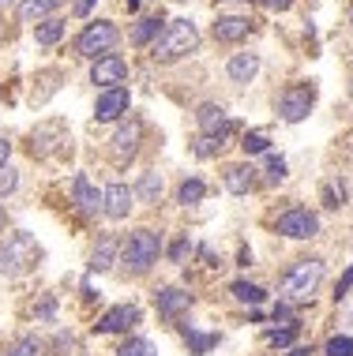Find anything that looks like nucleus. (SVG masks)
<instances>
[{
	"instance_id": "obj_10",
	"label": "nucleus",
	"mask_w": 353,
	"mask_h": 356,
	"mask_svg": "<svg viewBox=\"0 0 353 356\" xmlns=\"http://www.w3.org/2000/svg\"><path fill=\"white\" fill-rule=\"evenodd\" d=\"M128 60H124L120 53H109V56H102V60H94L91 64V83L98 86V90H113V86H128Z\"/></svg>"
},
{
	"instance_id": "obj_5",
	"label": "nucleus",
	"mask_w": 353,
	"mask_h": 356,
	"mask_svg": "<svg viewBox=\"0 0 353 356\" xmlns=\"http://www.w3.org/2000/svg\"><path fill=\"white\" fill-rule=\"evenodd\" d=\"M117 45H120L117 23H109V19H94V23H87L79 34H75L72 49H75V56H83V60H102V56L117 53Z\"/></svg>"
},
{
	"instance_id": "obj_24",
	"label": "nucleus",
	"mask_w": 353,
	"mask_h": 356,
	"mask_svg": "<svg viewBox=\"0 0 353 356\" xmlns=\"http://www.w3.org/2000/svg\"><path fill=\"white\" fill-rule=\"evenodd\" d=\"M64 31H68V19L49 15V19H42V23L34 26V42L42 45V49H49V45H56L64 38Z\"/></svg>"
},
{
	"instance_id": "obj_16",
	"label": "nucleus",
	"mask_w": 353,
	"mask_h": 356,
	"mask_svg": "<svg viewBox=\"0 0 353 356\" xmlns=\"http://www.w3.org/2000/svg\"><path fill=\"white\" fill-rule=\"evenodd\" d=\"M136 210V195H132V188L124 184V180H113V184L102 191V214L109 221H124Z\"/></svg>"
},
{
	"instance_id": "obj_30",
	"label": "nucleus",
	"mask_w": 353,
	"mask_h": 356,
	"mask_svg": "<svg viewBox=\"0 0 353 356\" xmlns=\"http://www.w3.org/2000/svg\"><path fill=\"white\" fill-rule=\"evenodd\" d=\"M297 334H301V323H290V326H274V330L267 334V345H271V349H290V345L297 341Z\"/></svg>"
},
{
	"instance_id": "obj_7",
	"label": "nucleus",
	"mask_w": 353,
	"mask_h": 356,
	"mask_svg": "<svg viewBox=\"0 0 353 356\" xmlns=\"http://www.w3.org/2000/svg\"><path fill=\"white\" fill-rule=\"evenodd\" d=\"M312 109H316V83H290L279 98H274V113H279V120H285V124L308 120Z\"/></svg>"
},
{
	"instance_id": "obj_11",
	"label": "nucleus",
	"mask_w": 353,
	"mask_h": 356,
	"mask_svg": "<svg viewBox=\"0 0 353 356\" xmlns=\"http://www.w3.org/2000/svg\"><path fill=\"white\" fill-rule=\"evenodd\" d=\"M196 128H199V136H222V139H230L233 131H237V124L230 120L226 105L203 102V105H196Z\"/></svg>"
},
{
	"instance_id": "obj_23",
	"label": "nucleus",
	"mask_w": 353,
	"mask_h": 356,
	"mask_svg": "<svg viewBox=\"0 0 353 356\" xmlns=\"http://www.w3.org/2000/svg\"><path fill=\"white\" fill-rule=\"evenodd\" d=\"M207 199V184H203V177H185L177 184V191H173V203L177 207H199Z\"/></svg>"
},
{
	"instance_id": "obj_37",
	"label": "nucleus",
	"mask_w": 353,
	"mask_h": 356,
	"mask_svg": "<svg viewBox=\"0 0 353 356\" xmlns=\"http://www.w3.org/2000/svg\"><path fill=\"white\" fill-rule=\"evenodd\" d=\"M188 252H192V240H188V233H180L173 244H169V263H185Z\"/></svg>"
},
{
	"instance_id": "obj_50",
	"label": "nucleus",
	"mask_w": 353,
	"mask_h": 356,
	"mask_svg": "<svg viewBox=\"0 0 353 356\" xmlns=\"http://www.w3.org/2000/svg\"><path fill=\"white\" fill-rule=\"evenodd\" d=\"M350 94H353V86H350Z\"/></svg>"
},
{
	"instance_id": "obj_15",
	"label": "nucleus",
	"mask_w": 353,
	"mask_h": 356,
	"mask_svg": "<svg viewBox=\"0 0 353 356\" xmlns=\"http://www.w3.org/2000/svg\"><path fill=\"white\" fill-rule=\"evenodd\" d=\"M196 304V296L188 293V289H180V285H162L155 289V307H158V315L162 319H180V315L188 312V307Z\"/></svg>"
},
{
	"instance_id": "obj_22",
	"label": "nucleus",
	"mask_w": 353,
	"mask_h": 356,
	"mask_svg": "<svg viewBox=\"0 0 353 356\" xmlns=\"http://www.w3.org/2000/svg\"><path fill=\"white\" fill-rule=\"evenodd\" d=\"M158 31H162V15L158 12L139 15L136 23H132V31H128V45L132 49H150V42L158 38Z\"/></svg>"
},
{
	"instance_id": "obj_40",
	"label": "nucleus",
	"mask_w": 353,
	"mask_h": 356,
	"mask_svg": "<svg viewBox=\"0 0 353 356\" xmlns=\"http://www.w3.org/2000/svg\"><path fill=\"white\" fill-rule=\"evenodd\" d=\"M350 289H353V263L346 266V274L338 277V285H335V300H346V296H350Z\"/></svg>"
},
{
	"instance_id": "obj_18",
	"label": "nucleus",
	"mask_w": 353,
	"mask_h": 356,
	"mask_svg": "<svg viewBox=\"0 0 353 356\" xmlns=\"http://www.w3.org/2000/svg\"><path fill=\"white\" fill-rule=\"evenodd\" d=\"M117 255H120V240L113 236V233H102L98 240H94L91 255H87V270H91V274H106V270H113Z\"/></svg>"
},
{
	"instance_id": "obj_47",
	"label": "nucleus",
	"mask_w": 353,
	"mask_h": 356,
	"mask_svg": "<svg viewBox=\"0 0 353 356\" xmlns=\"http://www.w3.org/2000/svg\"><path fill=\"white\" fill-rule=\"evenodd\" d=\"M124 4H128V12H136V8H139V0H124Z\"/></svg>"
},
{
	"instance_id": "obj_28",
	"label": "nucleus",
	"mask_w": 353,
	"mask_h": 356,
	"mask_svg": "<svg viewBox=\"0 0 353 356\" xmlns=\"http://www.w3.org/2000/svg\"><path fill=\"white\" fill-rule=\"evenodd\" d=\"M230 296H233L237 304L256 307V304H263V300H267V289H263V285H256V282H244V277H241V282H233V285H230Z\"/></svg>"
},
{
	"instance_id": "obj_14",
	"label": "nucleus",
	"mask_w": 353,
	"mask_h": 356,
	"mask_svg": "<svg viewBox=\"0 0 353 356\" xmlns=\"http://www.w3.org/2000/svg\"><path fill=\"white\" fill-rule=\"evenodd\" d=\"M252 31H256L252 15H218L211 23V38L218 45H237V42H244Z\"/></svg>"
},
{
	"instance_id": "obj_45",
	"label": "nucleus",
	"mask_w": 353,
	"mask_h": 356,
	"mask_svg": "<svg viewBox=\"0 0 353 356\" xmlns=\"http://www.w3.org/2000/svg\"><path fill=\"white\" fill-rule=\"evenodd\" d=\"M290 356H312V349H308V345H293Z\"/></svg>"
},
{
	"instance_id": "obj_36",
	"label": "nucleus",
	"mask_w": 353,
	"mask_h": 356,
	"mask_svg": "<svg viewBox=\"0 0 353 356\" xmlns=\"http://www.w3.org/2000/svg\"><path fill=\"white\" fill-rule=\"evenodd\" d=\"M271 323H274V326H290V323H301V319L293 315V304L279 300V304L271 307Z\"/></svg>"
},
{
	"instance_id": "obj_9",
	"label": "nucleus",
	"mask_w": 353,
	"mask_h": 356,
	"mask_svg": "<svg viewBox=\"0 0 353 356\" xmlns=\"http://www.w3.org/2000/svg\"><path fill=\"white\" fill-rule=\"evenodd\" d=\"M132 113V90L128 86H113V90H98L94 102V120L98 124H117Z\"/></svg>"
},
{
	"instance_id": "obj_8",
	"label": "nucleus",
	"mask_w": 353,
	"mask_h": 356,
	"mask_svg": "<svg viewBox=\"0 0 353 356\" xmlns=\"http://www.w3.org/2000/svg\"><path fill=\"white\" fill-rule=\"evenodd\" d=\"M274 233L285 240H312V236H320V214L308 207H285L274 218Z\"/></svg>"
},
{
	"instance_id": "obj_17",
	"label": "nucleus",
	"mask_w": 353,
	"mask_h": 356,
	"mask_svg": "<svg viewBox=\"0 0 353 356\" xmlns=\"http://www.w3.org/2000/svg\"><path fill=\"white\" fill-rule=\"evenodd\" d=\"M72 207L79 210L83 218H98L102 214V191L91 184L87 172H75L72 177Z\"/></svg>"
},
{
	"instance_id": "obj_6",
	"label": "nucleus",
	"mask_w": 353,
	"mask_h": 356,
	"mask_svg": "<svg viewBox=\"0 0 353 356\" xmlns=\"http://www.w3.org/2000/svg\"><path fill=\"white\" fill-rule=\"evenodd\" d=\"M143 139H147V124H143V117L128 113L124 120H117V131H113V139H109V158H113V165H117V169L132 165V161L139 158Z\"/></svg>"
},
{
	"instance_id": "obj_49",
	"label": "nucleus",
	"mask_w": 353,
	"mask_h": 356,
	"mask_svg": "<svg viewBox=\"0 0 353 356\" xmlns=\"http://www.w3.org/2000/svg\"><path fill=\"white\" fill-rule=\"evenodd\" d=\"M0 4H8V0H0Z\"/></svg>"
},
{
	"instance_id": "obj_12",
	"label": "nucleus",
	"mask_w": 353,
	"mask_h": 356,
	"mask_svg": "<svg viewBox=\"0 0 353 356\" xmlns=\"http://www.w3.org/2000/svg\"><path fill=\"white\" fill-rule=\"evenodd\" d=\"M222 188L230 195H252L260 188V169L252 161H230V165H222Z\"/></svg>"
},
{
	"instance_id": "obj_4",
	"label": "nucleus",
	"mask_w": 353,
	"mask_h": 356,
	"mask_svg": "<svg viewBox=\"0 0 353 356\" xmlns=\"http://www.w3.org/2000/svg\"><path fill=\"white\" fill-rule=\"evenodd\" d=\"M38 263H42V248H38V240L26 229H15V233L0 240V274L4 277L31 274Z\"/></svg>"
},
{
	"instance_id": "obj_34",
	"label": "nucleus",
	"mask_w": 353,
	"mask_h": 356,
	"mask_svg": "<svg viewBox=\"0 0 353 356\" xmlns=\"http://www.w3.org/2000/svg\"><path fill=\"white\" fill-rule=\"evenodd\" d=\"M4 356H42V341H38L34 334H23V338H15L8 345Z\"/></svg>"
},
{
	"instance_id": "obj_20",
	"label": "nucleus",
	"mask_w": 353,
	"mask_h": 356,
	"mask_svg": "<svg viewBox=\"0 0 353 356\" xmlns=\"http://www.w3.org/2000/svg\"><path fill=\"white\" fill-rule=\"evenodd\" d=\"M256 75H260V53H233L226 60V79L233 86H248Z\"/></svg>"
},
{
	"instance_id": "obj_35",
	"label": "nucleus",
	"mask_w": 353,
	"mask_h": 356,
	"mask_svg": "<svg viewBox=\"0 0 353 356\" xmlns=\"http://www.w3.org/2000/svg\"><path fill=\"white\" fill-rule=\"evenodd\" d=\"M323 356H353V338L350 334H335V338L323 345Z\"/></svg>"
},
{
	"instance_id": "obj_19",
	"label": "nucleus",
	"mask_w": 353,
	"mask_h": 356,
	"mask_svg": "<svg viewBox=\"0 0 353 356\" xmlns=\"http://www.w3.org/2000/svg\"><path fill=\"white\" fill-rule=\"evenodd\" d=\"M61 143H68V136H64V124L61 120H45V124H38L34 136H31V154H34V158H49Z\"/></svg>"
},
{
	"instance_id": "obj_29",
	"label": "nucleus",
	"mask_w": 353,
	"mask_h": 356,
	"mask_svg": "<svg viewBox=\"0 0 353 356\" xmlns=\"http://www.w3.org/2000/svg\"><path fill=\"white\" fill-rule=\"evenodd\" d=\"M267 150H271V136H267V131H244V136H241L244 161H252L256 154H267Z\"/></svg>"
},
{
	"instance_id": "obj_13",
	"label": "nucleus",
	"mask_w": 353,
	"mask_h": 356,
	"mask_svg": "<svg viewBox=\"0 0 353 356\" xmlns=\"http://www.w3.org/2000/svg\"><path fill=\"white\" fill-rule=\"evenodd\" d=\"M139 319H143L139 304H117V307H109L106 315H98L94 334H128L139 326Z\"/></svg>"
},
{
	"instance_id": "obj_1",
	"label": "nucleus",
	"mask_w": 353,
	"mask_h": 356,
	"mask_svg": "<svg viewBox=\"0 0 353 356\" xmlns=\"http://www.w3.org/2000/svg\"><path fill=\"white\" fill-rule=\"evenodd\" d=\"M162 252H166V236H162L155 225H139V229H132V233L120 240L117 263L124 266V274L143 277V274L155 270V263L162 259Z\"/></svg>"
},
{
	"instance_id": "obj_27",
	"label": "nucleus",
	"mask_w": 353,
	"mask_h": 356,
	"mask_svg": "<svg viewBox=\"0 0 353 356\" xmlns=\"http://www.w3.org/2000/svg\"><path fill=\"white\" fill-rule=\"evenodd\" d=\"M180 334H185V341H188V353L192 356H207L218 345V334L211 330H196V326H180Z\"/></svg>"
},
{
	"instance_id": "obj_32",
	"label": "nucleus",
	"mask_w": 353,
	"mask_h": 356,
	"mask_svg": "<svg viewBox=\"0 0 353 356\" xmlns=\"http://www.w3.org/2000/svg\"><path fill=\"white\" fill-rule=\"evenodd\" d=\"M117 356H158V353H155V341H150V338H139V334H132V338L117 349Z\"/></svg>"
},
{
	"instance_id": "obj_25",
	"label": "nucleus",
	"mask_w": 353,
	"mask_h": 356,
	"mask_svg": "<svg viewBox=\"0 0 353 356\" xmlns=\"http://www.w3.org/2000/svg\"><path fill=\"white\" fill-rule=\"evenodd\" d=\"M61 4L64 0H19V19H23V23H42V19H49Z\"/></svg>"
},
{
	"instance_id": "obj_21",
	"label": "nucleus",
	"mask_w": 353,
	"mask_h": 356,
	"mask_svg": "<svg viewBox=\"0 0 353 356\" xmlns=\"http://www.w3.org/2000/svg\"><path fill=\"white\" fill-rule=\"evenodd\" d=\"M162 191H166V180H162L158 169L139 172V180L132 184V195H136V203H143V207H158L162 203Z\"/></svg>"
},
{
	"instance_id": "obj_41",
	"label": "nucleus",
	"mask_w": 353,
	"mask_h": 356,
	"mask_svg": "<svg viewBox=\"0 0 353 356\" xmlns=\"http://www.w3.org/2000/svg\"><path fill=\"white\" fill-rule=\"evenodd\" d=\"M98 0H72V19H87Z\"/></svg>"
},
{
	"instance_id": "obj_31",
	"label": "nucleus",
	"mask_w": 353,
	"mask_h": 356,
	"mask_svg": "<svg viewBox=\"0 0 353 356\" xmlns=\"http://www.w3.org/2000/svg\"><path fill=\"white\" fill-rule=\"evenodd\" d=\"M222 147H226L222 136H199V139H192V154H196V158H218Z\"/></svg>"
},
{
	"instance_id": "obj_43",
	"label": "nucleus",
	"mask_w": 353,
	"mask_h": 356,
	"mask_svg": "<svg viewBox=\"0 0 353 356\" xmlns=\"http://www.w3.org/2000/svg\"><path fill=\"white\" fill-rule=\"evenodd\" d=\"M8 158H12V143L0 136V169H8Z\"/></svg>"
},
{
	"instance_id": "obj_26",
	"label": "nucleus",
	"mask_w": 353,
	"mask_h": 356,
	"mask_svg": "<svg viewBox=\"0 0 353 356\" xmlns=\"http://www.w3.org/2000/svg\"><path fill=\"white\" fill-rule=\"evenodd\" d=\"M346 195H350V184H346L342 177H331V180H323L320 203L327 207V210H342V207H346Z\"/></svg>"
},
{
	"instance_id": "obj_44",
	"label": "nucleus",
	"mask_w": 353,
	"mask_h": 356,
	"mask_svg": "<svg viewBox=\"0 0 353 356\" xmlns=\"http://www.w3.org/2000/svg\"><path fill=\"white\" fill-rule=\"evenodd\" d=\"M237 266H252V252H248V248L237 252Z\"/></svg>"
},
{
	"instance_id": "obj_38",
	"label": "nucleus",
	"mask_w": 353,
	"mask_h": 356,
	"mask_svg": "<svg viewBox=\"0 0 353 356\" xmlns=\"http://www.w3.org/2000/svg\"><path fill=\"white\" fill-rule=\"evenodd\" d=\"M34 315H38V323H53L56 319V300H53V296H45V300L34 307Z\"/></svg>"
},
{
	"instance_id": "obj_33",
	"label": "nucleus",
	"mask_w": 353,
	"mask_h": 356,
	"mask_svg": "<svg viewBox=\"0 0 353 356\" xmlns=\"http://www.w3.org/2000/svg\"><path fill=\"white\" fill-rule=\"evenodd\" d=\"M263 180H267L271 188H279L282 180H285V158H282V154L267 150V172H263Z\"/></svg>"
},
{
	"instance_id": "obj_48",
	"label": "nucleus",
	"mask_w": 353,
	"mask_h": 356,
	"mask_svg": "<svg viewBox=\"0 0 353 356\" xmlns=\"http://www.w3.org/2000/svg\"><path fill=\"white\" fill-rule=\"evenodd\" d=\"M214 4H226V0H214ZM241 4H260V0H241Z\"/></svg>"
},
{
	"instance_id": "obj_3",
	"label": "nucleus",
	"mask_w": 353,
	"mask_h": 356,
	"mask_svg": "<svg viewBox=\"0 0 353 356\" xmlns=\"http://www.w3.org/2000/svg\"><path fill=\"white\" fill-rule=\"evenodd\" d=\"M323 277H327V263H323L320 255L297 259V263H293L290 270L282 274V282H279V293H282L279 300H285V304H304V300H312V296L320 293Z\"/></svg>"
},
{
	"instance_id": "obj_2",
	"label": "nucleus",
	"mask_w": 353,
	"mask_h": 356,
	"mask_svg": "<svg viewBox=\"0 0 353 356\" xmlns=\"http://www.w3.org/2000/svg\"><path fill=\"white\" fill-rule=\"evenodd\" d=\"M192 53H199V31L192 19H180V15L166 19L158 38L150 42V60L155 64H177Z\"/></svg>"
},
{
	"instance_id": "obj_42",
	"label": "nucleus",
	"mask_w": 353,
	"mask_h": 356,
	"mask_svg": "<svg viewBox=\"0 0 353 356\" xmlns=\"http://www.w3.org/2000/svg\"><path fill=\"white\" fill-rule=\"evenodd\" d=\"M260 4H267L271 12H290V8H293V0H260Z\"/></svg>"
},
{
	"instance_id": "obj_46",
	"label": "nucleus",
	"mask_w": 353,
	"mask_h": 356,
	"mask_svg": "<svg viewBox=\"0 0 353 356\" xmlns=\"http://www.w3.org/2000/svg\"><path fill=\"white\" fill-rule=\"evenodd\" d=\"M8 229V214H4V207H0V233Z\"/></svg>"
},
{
	"instance_id": "obj_39",
	"label": "nucleus",
	"mask_w": 353,
	"mask_h": 356,
	"mask_svg": "<svg viewBox=\"0 0 353 356\" xmlns=\"http://www.w3.org/2000/svg\"><path fill=\"white\" fill-rule=\"evenodd\" d=\"M19 188V172L15 169H0V195H12Z\"/></svg>"
}]
</instances>
